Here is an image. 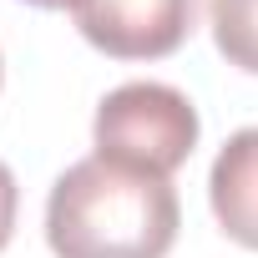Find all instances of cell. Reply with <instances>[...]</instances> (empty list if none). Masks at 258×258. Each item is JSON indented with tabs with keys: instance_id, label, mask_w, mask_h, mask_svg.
<instances>
[{
	"instance_id": "obj_4",
	"label": "cell",
	"mask_w": 258,
	"mask_h": 258,
	"mask_svg": "<svg viewBox=\"0 0 258 258\" xmlns=\"http://www.w3.org/2000/svg\"><path fill=\"white\" fill-rule=\"evenodd\" d=\"M208 198L223 233L243 248H258V126H243L223 142L208 177Z\"/></svg>"
},
{
	"instance_id": "obj_1",
	"label": "cell",
	"mask_w": 258,
	"mask_h": 258,
	"mask_svg": "<svg viewBox=\"0 0 258 258\" xmlns=\"http://www.w3.org/2000/svg\"><path fill=\"white\" fill-rule=\"evenodd\" d=\"M46 238L56 258H167L177 243V192L157 172L91 152L51 182Z\"/></svg>"
},
{
	"instance_id": "obj_2",
	"label": "cell",
	"mask_w": 258,
	"mask_h": 258,
	"mask_svg": "<svg viewBox=\"0 0 258 258\" xmlns=\"http://www.w3.org/2000/svg\"><path fill=\"white\" fill-rule=\"evenodd\" d=\"M96 157L172 177L198 147V111L177 86L126 81L96 106Z\"/></svg>"
},
{
	"instance_id": "obj_7",
	"label": "cell",
	"mask_w": 258,
	"mask_h": 258,
	"mask_svg": "<svg viewBox=\"0 0 258 258\" xmlns=\"http://www.w3.org/2000/svg\"><path fill=\"white\" fill-rule=\"evenodd\" d=\"M31 6H41V11H61V6H66V11H71V0H31Z\"/></svg>"
},
{
	"instance_id": "obj_6",
	"label": "cell",
	"mask_w": 258,
	"mask_h": 258,
	"mask_svg": "<svg viewBox=\"0 0 258 258\" xmlns=\"http://www.w3.org/2000/svg\"><path fill=\"white\" fill-rule=\"evenodd\" d=\"M16 203H21V192H16V177H11V167L0 162V248L11 243V233H16Z\"/></svg>"
},
{
	"instance_id": "obj_3",
	"label": "cell",
	"mask_w": 258,
	"mask_h": 258,
	"mask_svg": "<svg viewBox=\"0 0 258 258\" xmlns=\"http://www.w3.org/2000/svg\"><path fill=\"white\" fill-rule=\"evenodd\" d=\"M76 31L121 61H152L172 56L192 21H198V0H71Z\"/></svg>"
},
{
	"instance_id": "obj_5",
	"label": "cell",
	"mask_w": 258,
	"mask_h": 258,
	"mask_svg": "<svg viewBox=\"0 0 258 258\" xmlns=\"http://www.w3.org/2000/svg\"><path fill=\"white\" fill-rule=\"evenodd\" d=\"M213 41L228 56V66L258 76V0H213Z\"/></svg>"
}]
</instances>
